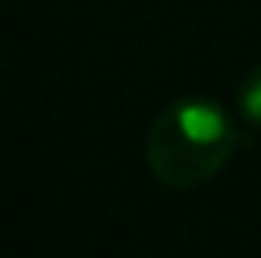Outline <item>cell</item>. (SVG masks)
<instances>
[{"label":"cell","mask_w":261,"mask_h":258,"mask_svg":"<svg viewBox=\"0 0 261 258\" xmlns=\"http://www.w3.org/2000/svg\"><path fill=\"white\" fill-rule=\"evenodd\" d=\"M238 149V129L212 99L185 96L152 119L146 136L149 172L169 189L189 192L212 182Z\"/></svg>","instance_id":"1"},{"label":"cell","mask_w":261,"mask_h":258,"mask_svg":"<svg viewBox=\"0 0 261 258\" xmlns=\"http://www.w3.org/2000/svg\"><path fill=\"white\" fill-rule=\"evenodd\" d=\"M238 113L245 116V123L261 126V66L248 70L238 83Z\"/></svg>","instance_id":"2"}]
</instances>
